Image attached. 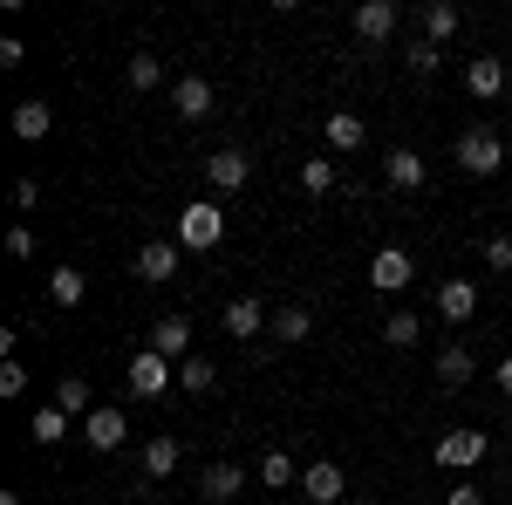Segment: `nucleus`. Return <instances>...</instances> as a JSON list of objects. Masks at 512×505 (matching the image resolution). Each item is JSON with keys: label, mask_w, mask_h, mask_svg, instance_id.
Wrapping results in <instances>:
<instances>
[{"label": "nucleus", "mask_w": 512, "mask_h": 505, "mask_svg": "<svg viewBox=\"0 0 512 505\" xmlns=\"http://www.w3.org/2000/svg\"><path fill=\"white\" fill-rule=\"evenodd\" d=\"M171 239H178L185 253H212V246L226 239V212H219L212 198H192V205L178 212V226H171Z\"/></svg>", "instance_id": "f257e3e1"}, {"label": "nucleus", "mask_w": 512, "mask_h": 505, "mask_svg": "<svg viewBox=\"0 0 512 505\" xmlns=\"http://www.w3.org/2000/svg\"><path fill=\"white\" fill-rule=\"evenodd\" d=\"M458 164H465L472 178H499V171H506V144H499V130H492V123L458 130Z\"/></svg>", "instance_id": "f03ea898"}, {"label": "nucleus", "mask_w": 512, "mask_h": 505, "mask_svg": "<svg viewBox=\"0 0 512 505\" xmlns=\"http://www.w3.org/2000/svg\"><path fill=\"white\" fill-rule=\"evenodd\" d=\"M123 383H130L137 403H158L164 389L178 383V362H164L158 349H137V355H130V369H123Z\"/></svg>", "instance_id": "7ed1b4c3"}, {"label": "nucleus", "mask_w": 512, "mask_h": 505, "mask_svg": "<svg viewBox=\"0 0 512 505\" xmlns=\"http://www.w3.org/2000/svg\"><path fill=\"white\" fill-rule=\"evenodd\" d=\"M410 280H417V260H410L403 246H383V253L369 260V287H376V294H403Z\"/></svg>", "instance_id": "20e7f679"}, {"label": "nucleus", "mask_w": 512, "mask_h": 505, "mask_svg": "<svg viewBox=\"0 0 512 505\" xmlns=\"http://www.w3.org/2000/svg\"><path fill=\"white\" fill-rule=\"evenodd\" d=\"M396 21H403V7H396V0H362V7L349 14V28L369 41V48H376V41H390V35H396Z\"/></svg>", "instance_id": "39448f33"}, {"label": "nucleus", "mask_w": 512, "mask_h": 505, "mask_svg": "<svg viewBox=\"0 0 512 505\" xmlns=\"http://www.w3.org/2000/svg\"><path fill=\"white\" fill-rule=\"evenodd\" d=\"M82 437H89L96 451H123V437H130V417H123L117 403H96V410L82 417Z\"/></svg>", "instance_id": "423d86ee"}, {"label": "nucleus", "mask_w": 512, "mask_h": 505, "mask_svg": "<svg viewBox=\"0 0 512 505\" xmlns=\"http://www.w3.org/2000/svg\"><path fill=\"white\" fill-rule=\"evenodd\" d=\"M437 465L444 471H472L478 458H485V437H478V430H444V437H437V451H431Z\"/></svg>", "instance_id": "0eeeda50"}, {"label": "nucleus", "mask_w": 512, "mask_h": 505, "mask_svg": "<svg viewBox=\"0 0 512 505\" xmlns=\"http://www.w3.org/2000/svg\"><path fill=\"white\" fill-rule=\"evenodd\" d=\"M301 492L315 505H342V492H349V478H342V465L335 458H315V465L301 471Z\"/></svg>", "instance_id": "6e6552de"}, {"label": "nucleus", "mask_w": 512, "mask_h": 505, "mask_svg": "<svg viewBox=\"0 0 512 505\" xmlns=\"http://www.w3.org/2000/svg\"><path fill=\"white\" fill-rule=\"evenodd\" d=\"M178 253H185L178 239H144V246H137V273H144L151 287H164V280L178 273Z\"/></svg>", "instance_id": "1a4fd4ad"}, {"label": "nucleus", "mask_w": 512, "mask_h": 505, "mask_svg": "<svg viewBox=\"0 0 512 505\" xmlns=\"http://www.w3.org/2000/svg\"><path fill=\"white\" fill-rule=\"evenodd\" d=\"M151 349H158L164 362H185V355H192V321H185V314H164V321H151Z\"/></svg>", "instance_id": "9d476101"}, {"label": "nucleus", "mask_w": 512, "mask_h": 505, "mask_svg": "<svg viewBox=\"0 0 512 505\" xmlns=\"http://www.w3.org/2000/svg\"><path fill=\"white\" fill-rule=\"evenodd\" d=\"M246 171H253V164H246V151H233V144L205 157V185H212V192H239V185H246Z\"/></svg>", "instance_id": "9b49d317"}, {"label": "nucleus", "mask_w": 512, "mask_h": 505, "mask_svg": "<svg viewBox=\"0 0 512 505\" xmlns=\"http://www.w3.org/2000/svg\"><path fill=\"white\" fill-rule=\"evenodd\" d=\"M437 314H444L451 328H465L478 314V280H444V287H437Z\"/></svg>", "instance_id": "f8f14e48"}, {"label": "nucleus", "mask_w": 512, "mask_h": 505, "mask_svg": "<svg viewBox=\"0 0 512 505\" xmlns=\"http://www.w3.org/2000/svg\"><path fill=\"white\" fill-rule=\"evenodd\" d=\"M465 89H472L478 103L506 96V62H499V55H472V62H465Z\"/></svg>", "instance_id": "ddd939ff"}, {"label": "nucleus", "mask_w": 512, "mask_h": 505, "mask_svg": "<svg viewBox=\"0 0 512 505\" xmlns=\"http://www.w3.org/2000/svg\"><path fill=\"white\" fill-rule=\"evenodd\" d=\"M260 328H274V314H260L253 294H233V301H226V335H233V342H253Z\"/></svg>", "instance_id": "4468645a"}, {"label": "nucleus", "mask_w": 512, "mask_h": 505, "mask_svg": "<svg viewBox=\"0 0 512 505\" xmlns=\"http://www.w3.org/2000/svg\"><path fill=\"white\" fill-rule=\"evenodd\" d=\"M171 110L185 123H205L212 117V82L205 76H178V89H171Z\"/></svg>", "instance_id": "2eb2a0df"}, {"label": "nucleus", "mask_w": 512, "mask_h": 505, "mask_svg": "<svg viewBox=\"0 0 512 505\" xmlns=\"http://www.w3.org/2000/svg\"><path fill=\"white\" fill-rule=\"evenodd\" d=\"M239 485H246V465H233V458H219V465H205V478H198V492H205L212 505L239 499Z\"/></svg>", "instance_id": "dca6fc26"}, {"label": "nucleus", "mask_w": 512, "mask_h": 505, "mask_svg": "<svg viewBox=\"0 0 512 505\" xmlns=\"http://www.w3.org/2000/svg\"><path fill=\"white\" fill-rule=\"evenodd\" d=\"M383 178H390V192H424V157L396 144V151L383 157Z\"/></svg>", "instance_id": "f3484780"}, {"label": "nucleus", "mask_w": 512, "mask_h": 505, "mask_svg": "<svg viewBox=\"0 0 512 505\" xmlns=\"http://www.w3.org/2000/svg\"><path fill=\"white\" fill-rule=\"evenodd\" d=\"M472 376H478V362H472L465 342H444V349H437V383H444V389H465Z\"/></svg>", "instance_id": "a211bd4d"}, {"label": "nucleus", "mask_w": 512, "mask_h": 505, "mask_svg": "<svg viewBox=\"0 0 512 505\" xmlns=\"http://www.w3.org/2000/svg\"><path fill=\"white\" fill-rule=\"evenodd\" d=\"M321 137H328V151H362L369 144V123L355 117V110H335V117L321 123Z\"/></svg>", "instance_id": "6ab92c4d"}, {"label": "nucleus", "mask_w": 512, "mask_h": 505, "mask_svg": "<svg viewBox=\"0 0 512 505\" xmlns=\"http://www.w3.org/2000/svg\"><path fill=\"white\" fill-rule=\"evenodd\" d=\"M48 130H55V110H48L41 96H28V103H14V137H21V144H41Z\"/></svg>", "instance_id": "aec40b11"}, {"label": "nucleus", "mask_w": 512, "mask_h": 505, "mask_svg": "<svg viewBox=\"0 0 512 505\" xmlns=\"http://www.w3.org/2000/svg\"><path fill=\"white\" fill-rule=\"evenodd\" d=\"M417 21H424V41H437V48H444V41L465 28V14H458L451 0H424V14H417Z\"/></svg>", "instance_id": "412c9836"}, {"label": "nucleus", "mask_w": 512, "mask_h": 505, "mask_svg": "<svg viewBox=\"0 0 512 505\" xmlns=\"http://www.w3.org/2000/svg\"><path fill=\"white\" fill-rule=\"evenodd\" d=\"M137 471H144V478H171V471H178V437H151V444L137 451Z\"/></svg>", "instance_id": "4be33fe9"}, {"label": "nucleus", "mask_w": 512, "mask_h": 505, "mask_svg": "<svg viewBox=\"0 0 512 505\" xmlns=\"http://www.w3.org/2000/svg\"><path fill=\"white\" fill-rule=\"evenodd\" d=\"M383 342H390V349H417V342H424V314L396 308L390 321H383Z\"/></svg>", "instance_id": "5701e85b"}, {"label": "nucleus", "mask_w": 512, "mask_h": 505, "mask_svg": "<svg viewBox=\"0 0 512 505\" xmlns=\"http://www.w3.org/2000/svg\"><path fill=\"white\" fill-rule=\"evenodd\" d=\"M82 294H89V280H82L76 267H55V273H48V301H55V308H82Z\"/></svg>", "instance_id": "b1692460"}, {"label": "nucleus", "mask_w": 512, "mask_h": 505, "mask_svg": "<svg viewBox=\"0 0 512 505\" xmlns=\"http://www.w3.org/2000/svg\"><path fill=\"white\" fill-rule=\"evenodd\" d=\"M178 389H192V396H212V389H219V369H212L205 355H185V362H178Z\"/></svg>", "instance_id": "393cba45"}, {"label": "nucleus", "mask_w": 512, "mask_h": 505, "mask_svg": "<svg viewBox=\"0 0 512 505\" xmlns=\"http://www.w3.org/2000/svg\"><path fill=\"white\" fill-rule=\"evenodd\" d=\"M308 335H315V314H308V308H280L274 314V342L294 349V342H308Z\"/></svg>", "instance_id": "a878e982"}, {"label": "nucleus", "mask_w": 512, "mask_h": 505, "mask_svg": "<svg viewBox=\"0 0 512 505\" xmlns=\"http://www.w3.org/2000/svg\"><path fill=\"white\" fill-rule=\"evenodd\" d=\"M28 437H41V444H62V437H69V410H62V403H41L35 424H28Z\"/></svg>", "instance_id": "bb28decb"}, {"label": "nucleus", "mask_w": 512, "mask_h": 505, "mask_svg": "<svg viewBox=\"0 0 512 505\" xmlns=\"http://www.w3.org/2000/svg\"><path fill=\"white\" fill-rule=\"evenodd\" d=\"M48 403H62V410H69V417H89V410H96V396H89V383H82V376H62V383H55V396H48Z\"/></svg>", "instance_id": "cd10ccee"}, {"label": "nucleus", "mask_w": 512, "mask_h": 505, "mask_svg": "<svg viewBox=\"0 0 512 505\" xmlns=\"http://www.w3.org/2000/svg\"><path fill=\"white\" fill-rule=\"evenodd\" d=\"M294 478H301V471H294L287 451H260V485H267V492H287Z\"/></svg>", "instance_id": "c85d7f7f"}, {"label": "nucleus", "mask_w": 512, "mask_h": 505, "mask_svg": "<svg viewBox=\"0 0 512 505\" xmlns=\"http://www.w3.org/2000/svg\"><path fill=\"white\" fill-rule=\"evenodd\" d=\"M123 82H130L137 96H151V89L164 82V62H158V55H130V69H123Z\"/></svg>", "instance_id": "c756f323"}, {"label": "nucleus", "mask_w": 512, "mask_h": 505, "mask_svg": "<svg viewBox=\"0 0 512 505\" xmlns=\"http://www.w3.org/2000/svg\"><path fill=\"white\" fill-rule=\"evenodd\" d=\"M403 62H410V76H437V62H444V48H437V41H410V55H403Z\"/></svg>", "instance_id": "7c9ffc66"}, {"label": "nucleus", "mask_w": 512, "mask_h": 505, "mask_svg": "<svg viewBox=\"0 0 512 505\" xmlns=\"http://www.w3.org/2000/svg\"><path fill=\"white\" fill-rule=\"evenodd\" d=\"M301 192H335V164H328V157H308V164H301Z\"/></svg>", "instance_id": "2f4dec72"}, {"label": "nucleus", "mask_w": 512, "mask_h": 505, "mask_svg": "<svg viewBox=\"0 0 512 505\" xmlns=\"http://www.w3.org/2000/svg\"><path fill=\"white\" fill-rule=\"evenodd\" d=\"M485 267H492V273H512V233H492V239H485Z\"/></svg>", "instance_id": "473e14b6"}, {"label": "nucleus", "mask_w": 512, "mask_h": 505, "mask_svg": "<svg viewBox=\"0 0 512 505\" xmlns=\"http://www.w3.org/2000/svg\"><path fill=\"white\" fill-rule=\"evenodd\" d=\"M21 389H28V369L7 355V362H0V396H21Z\"/></svg>", "instance_id": "72a5a7b5"}, {"label": "nucleus", "mask_w": 512, "mask_h": 505, "mask_svg": "<svg viewBox=\"0 0 512 505\" xmlns=\"http://www.w3.org/2000/svg\"><path fill=\"white\" fill-rule=\"evenodd\" d=\"M28 62V48H21V35H0V69H21Z\"/></svg>", "instance_id": "f704fd0d"}, {"label": "nucleus", "mask_w": 512, "mask_h": 505, "mask_svg": "<svg viewBox=\"0 0 512 505\" xmlns=\"http://www.w3.org/2000/svg\"><path fill=\"white\" fill-rule=\"evenodd\" d=\"M7 253H14V260H35V233H28V226H14V233H7Z\"/></svg>", "instance_id": "c9c22d12"}, {"label": "nucleus", "mask_w": 512, "mask_h": 505, "mask_svg": "<svg viewBox=\"0 0 512 505\" xmlns=\"http://www.w3.org/2000/svg\"><path fill=\"white\" fill-rule=\"evenodd\" d=\"M14 205H21V212H35V205H41V185H35V178H21V185H14Z\"/></svg>", "instance_id": "e433bc0d"}, {"label": "nucleus", "mask_w": 512, "mask_h": 505, "mask_svg": "<svg viewBox=\"0 0 512 505\" xmlns=\"http://www.w3.org/2000/svg\"><path fill=\"white\" fill-rule=\"evenodd\" d=\"M444 505H485V492H478V485H451V492H444Z\"/></svg>", "instance_id": "4c0bfd02"}, {"label": "nucleus", "mask_w": 512, "mask_h": 505, "mask_svg": "<svg viewBox=\"0 0 512 505\" xmlns=\"http://www.w3.org/2000/svg\"><path fill=\"white\" fill-rule=\"evenodd\" d=\"M492 383H499V389H506V396H512V355H506V362H499V376H492Z\"/></svg>", "instance_id": "58836bf2"}, {"label": "nucleus", "mask_w": 512, "mask_h": 505, "mask_svg": "<svg viewBox=\"0 0 512 505\" xmlns=\"http://www.w3.org/2000/svg\"><path fill=\"white\" fill-rule=\"evenodd\" d=\"M0 505H21V492H0Z\"/></svg>", "instance_id": "ea45409f"}]
</instances>
